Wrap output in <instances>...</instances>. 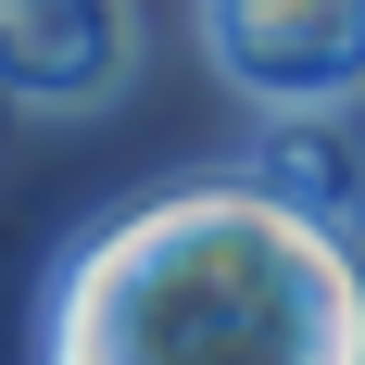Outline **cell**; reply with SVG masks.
I'll return each mask as SVG.
<instances>
[{
    "label": "cell",
    "instance_id": "1",
    "mask_svg": "<svg viewBox=\"0 0 365 365\" xmlns=\"http://www.w3.org/2000/svg\"><path fill=\"white\" fill-rule=\"evenodd\" d=\"M38 365H365V252L277 177H189L51 277Z\"/></svg>",
    "mask_w": 365,
    "mask_h": 365
},
{
    "label": "cell",
    "instance_id": "2",
    "mask_svg": "<svg viewBox=\"0 0 365 365\" xmlns=\"http://www.w3.org/2000/svg\"><path fill=\"white\" fill-rule=\"evenodd\" d=\"M202 51L264 126L365 101V0H202Z\"/></svg>",
    "mask_w": 365,
    "mask_h": 365
},
{
    "label": "cell",
    "instance_id": "3",
    "mask_svg": "<svg viewBox=\"0 0 365 365\" xmlns=\"http://www.w3.org/2000/svg\"><path fill=\"white\" fill-rule=\"evenodd\" d=\"M139 76V0H0V88L38 113H101Z\"/></svg>",
    "mask_w": 365,
    "mask_h": 365
},
{
    "label": "cell",
    "instance_id": "4",
    "mask_svg": "<svg viewBox=\"0 0 365 365\" xmlns=\"http://www.w3.org/2000/svg\"><path fill=\"white\" fill-rule=\"evenodd\" d=\"M252 177H277L290 202H315V215H340V227H353V202H365V164L340 151V113H277V139H264Z\"/></svg>",
    "mask_w": 365,
    "mask_h": 365
}]
</instances>
